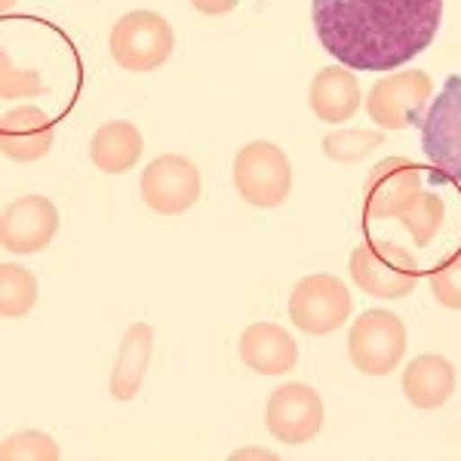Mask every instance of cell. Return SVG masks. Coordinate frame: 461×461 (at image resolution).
Returning a JSON list of instances; mask_svg holds the SVG:
<instances>
[{"mask_svg":"<svg viewBox=\"0 0 461 461\" xmlns=\"http://www.w3.org/2000/svg\"><path fill=\"white\" fill-rule=\"evenodd\" d=\"M406 323L388 308H369L351 323L348 354L363 375H391L406 354Z\"/></svg>","mask_w":461,"mask_h":461,"instance_id":"obj_5","label":"cell"},{"mask_svg":"<svg viewBox=\"0 0 461 461\" xmlns=\"http://www.w3.org/2000/svg\"><path fill=\"white\" fill-rule=\"evenodd\" d=\"M443 219H446V203L440 194L434 191H421L419 200H415L409 210L400 215V225H403L409 234H412L415 247H428L443 228Z\"/></svg>","mask_w":461,"mask_h":461,"instance_id":"obj_20","label":"cell"},{"mask_svg":"<svg viewBox=\"0 0 461 461\" xmlns=\"http://www.w3.org/2000/svg\"><path fill=\"white\" fill-rule=\"evenodd\" d=\"M323 400L304 382H286L267 397L265 421L274 440L289 446L311 443L323 428Z\"/></svg>","mask_w":461,"mask_h":461,"instance_id":"obj_10","label":"cell"},{"mask_svg":"<svg viewBox=\"0 0 461 461\" xmlns=\"http://www.w3.org/2000/svg\"><path fill=\"white\" fill-rule=\"evenodd\" d=\"M351 280L373 299H406L419 284V262L406 247L391 240H366L351 252Z\"/></svg>","mask_w":461,"mask_h":461,"instance_id":"obj_4","label":"cell"},{"mask_svg":"<svg viewBox=\"0 0 461 461\" xmlns=\"http://www.w3.org/2000/svg\"><path fill=\"white\" fill-rule=\"evenodd\" d=\"M421 148L440 173L461 182V77H449L421 117Z\"/></svg>","mask_w":461,"mask_h":461,"instance_id":"obj_9","label":"cell"},{"mask_svg":"<svg viewBox=\"0 0 461 461\" xmlns=\"http://www.w3.org/2000/svg\"><path fill=\"white\" fill-rule=\"evenodd\" d=\"M456 366L443 354H421L403 369V393L415 409H440L456 393Z\"/></svg>","mask_w":461,"mask_h":461,"instance_id":"obj_17","label":"cell"},{"mask_svg":"<svg viewBox=\"0 0 461 461\" xmlns=\"http://www.w3.org/2000/svg\"><path fill=\"white\" fill-rule=\"evenodd\" d=\"M56 123L37 105H16L0 121V148L16 163H37L53 151Z\"/></svg>","mask_w":461,"mask_h":461,"instance_id":"obj_13","label":"cell"},{"mask_svg":"<svg viewBox=\"0 0 461 461\" xmlns=\"http://www.w3.org/2000/svg\"><path fill=\"white\" fill-rule=\"evenodd\" d=\"M237 4H240V0H191V6H194L197 13H203V16H228Z\"/></svg>","mask_w":461,"mask_h":461,"instance_id":"obj_25","label":"cell"},{"mask_svg":"<svg viewBox=\"0 0 461 461\" xmlns=\"http://www.w3.org/2000/svg\"><path fill=\"white\" fill-rule=\"evenodd\" d=\"M0 458L4 461H56L59 446L43 430H19L10 434L0 446Z\"/></svg>","mask_w":461,"mask_h":461,"instance_id":"obj_22","label":"cell"},{"mask_svg":"<svg viewBox=\"0 0 461 461\" xmlns=\"http://www.w3.org/2000/svg\"><path fill=\"white\" fill-rule=\"evenodd\" d=\"M0 93H4V99H28V95H41L47 93V86H43V80L37 77L34 71H19L13 68L10 56H0Z\"/></svg>","mask_w":461,"mask_h":461,"instance_id":"obj_24","label":"cell"},{"mask_svg":"<svg viewBox=\"0 0 461 461\" xmlns=\"http://www.w3.org/2000/svg\"><path fill=\"white\" fill-rule=\"evenodd\" d=\"M203 178L197 163L185 154H160L145 167L139 194L145 206L160 215H182L200 200Z\"/></svg>","mask_w":461,"mask_h":461,"instance_id":"obj_8","label":"cell"},{"mask_svg":"<svg viewBox=\"0 0 461 461\" xmlns=\"http://www.w3.org/2000/svg\"><path fill=\"white\" fill-rule=\"evenodd\" d=\"M421 194V167L409 158H384L363 185L369 219H400Z\"/></svg>","mask_w":461,"mask_h":461,"instance_id":"obj_11","label":"cell"},{"mask_svg":"<svg viewBox=\"0 0 461 461\" xmlns=\"http://www.w3.org/2000/svg\"><path fill=\"white\" fill-rule=\"evenodd\" d=\"M428 284L434 299L449 311H461V252L446 258L428 274Z\"/></svg>","mask_w":461,"mask_h":461,"instance_id":"obj_23","label":"cell"},{"mask_svg":"<svg viewBox=\"0 0 461 461\" xmlns=\"http://www.w3.org/2000/svg\"><path fill=\"white\" fill-rule=\"evenodd\" d=\"M240 360L243 366L258 375H286L299 363V345L289 336L284 326L277 323H249L240 332Z\"/></svg>","mask_w":461,"mask_h":461,"instance_id":"obj_14","label":"cell"},{"mask_svg":"<svg viewBox=\"0 0 461 461\" xmlns=\"http://www.w3.org/2000/svg\"><path fill=\"white\" fill-rule=\"evenodd\" d=\"M430 99H434V80L425 71L397 68L373 84L366 95V111L382 130L400 132L412 123H421Z\"/></svg>","mask_w":461,"mask_h":461,"instance_id":"obj_7","label":"cell"},{"mask_svg":"<svg viewBox=\"0 0 461 461\" xmlns=\"http://www.w3.org/2000/svg\"><path fill=\"white\" fill-rule=\"evenodd\" d=\"M311 111L323 123H348L363 105V89L357 74L348 65H326L323 71L311 80L308 93Z\"/></svg>","mask_w":461,"mask_h":461,"instance_id":"obj_15","label":"cell"},{"mask_svg":"<svg viewBox=\"0 0 461 461\" xmlns=\"http://www.w3.org/2000/svg\"><path fill=\"white\" fill-rule=\"evenodd\" d=\"M59 234V210L50 197L28 194L10 203L0 219V243L13 256H34Z\"/></svg>","mask_w":461,"mask_h":461,"instance_id":"obj_12","label":"cell"},{"mask_svg":"<svg viewBox=\"0 0 461 461\" xmlns=\"http://www.w3.org/2000/svg\"><path fill=\"white\" fill-rule=\"evenodd\" d=\"M230 178H234L237 194L247 200L249 206L274 210L293 191V163L284 154V148L265 142V139H256V142L243 145L234 154Z\"/></svg>","mask_w":461,"mask_h":461,"instance_id":"obj_3","label":"cell"},{"mask_svg":"<svg viewBox=\"0 0 461 461\" xmlns=\"http://www.w3.org/2000/svg\"><path fill=\"white\" fill-rule=\"evenodd\" d=\"M323 50L351 71H397L434 43L443 0H314Z\"/></svg>","mask_w":461,"mask_h":461,"instance_id":"obj_1","label":"cell"},{"mask_svg":"<svg viewBox=\"0 0 461 461\" xmlns=\"http://www.w3.org/2000/svg\"><path fill=\"white\" fill-rule=\"evenodd\" d=\"M37 304V277L16 262L0 265V314L6 320L25 317Z\"/></svg>","mask_w":461,"mask_h":461,"instance_id":"obj_19","label":"cell"},{"mask_svg":"<svg viewBox=\"0 0 461 461\" xmlns=\"http://www.w3.org/2000/svg\"><path fill=\"white\" fill-rule=\"evenodd\" d=\"M151 351H154V330L148 323H132L121 341L114 369H111V397L121 400V403L136 397L145 382Z\"/></svg>","mask_w":461,"mask_h":461,"instance_id":"obj_18","label":"cell"},{"mask_svg":"<svg viewBox=\"0 0 461 461\" xmlns=\"http://www.w3.org/2000/svg\"><path fill=\"white\" fill-rule=\"evenodd\" d=\"M111 59L123 71L148 74L169 62L176 50V32L160 13L154 10H132L117 19L108 37Z\"/></svg>","mask_w":461,"mask_h":461,"instance_id":"obj_2","label":"cell"},{"mask_svg":"<svg viewBox=\"0 0 461 461\" xmlns=\"http://www.w3.org/2000/svg\"><path fill=\"white\" fill-rule=\"evenodd\" d=\"M145 139L136 123L130 121H108L89 139V160L99 173L123 176L142 160Z\"/></svg>","mask_w":461,"mask_h":461,"instance_id":"obj_16","label":"cell"},{"mask_svg":"<svg viewBox=\"0 0 461 461\" xmlns=\"http://www.w3.org/2000/svg\"><path fill=\"white\" fill-rule=\"evenodd\" d=\"M289 320L308 336H330L351 320L354 299L336 274H308L289 295Z\"/></svg>","mask_w":461,"mask_h":461,"instance_id":"obj_6","label":"cell"},{"mask_svg":"<svg viewBox=\"0 0 461 461\" xmlns=\"http://www.w3.org/2000/svg\"><path fill=\"white\" fill-rule=\"evenodd\" d=\"M13 4V0H4V6H10Z\"/></svg>","mask_w":461,"mask_h":461,"instance_id":"obj_26","label":"cell"},{"mask_svg":"<svg viewBox=\"0 0 461 461\" xmlns=\"http://www.w3.org/2000/svg\"><path fill=\"white\" fill-rule=\"evenodd\" d=\"M384 136L378 130H332L323 136V154L336 163H357L375 148H382Z\"/></svg>","mask_w":461,"mask_h":461,"instance_id":"obj_21","label":"cell"}]
</instances>
